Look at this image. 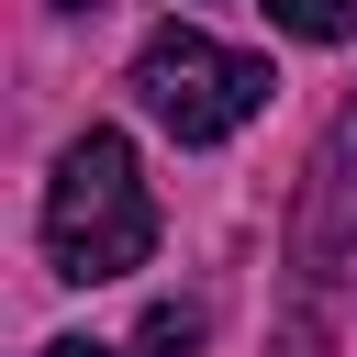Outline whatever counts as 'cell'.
I'll list each match as a JSON object with an SVG mask.
<instances>
[{
  "mask_svg": "<svg viewBox=\"0 0 357 357\" xmlns=\"http://www.w3.org/2000/svg\"><path fill=\"white\" fill-rule=\"evenodd\" d=\"M268 22L301 45H357V0H268Z\"/></svg>",
  "mask_w": 357,
  "mask_h": 357,
  "instance_id": "obj_4",
  "label": "cell"
},
{
  "mask_svg": "<svg viewBox=\"0 0 357 357\" xmlns=\"http://www.w3.org/2000/svg\"><path fill=\"white\" fill-rule=\"evenodd\" d=\"M268 357H335V335H324L312 312H279V335H268Z\"/></svg>",
  "mask_w": 357,
  "mask_h": 357,
  "instance_id": "obj_6",
  "label": "cell"
},
{
  "mask_svg": "<svg viewBox=\"0 0 357 357\" xmlns=\"http://www.w3.org/2000/svg\"><path fill=\"white\" fill-rule=\"evenodd\" d=\"M134 89H145V112L178 134V145H223L234 123H257L268 112V56H234V45H212V33H190V22H167V33H145V56H134Z\"/></svg>",
  "mask_w": 357,
  "mask_h": 357,
  "instance_id": "obj_2",
  "label": "cell"
},
{
  "mask_svg": "<svg viewBox=\"0 0 357 357\" xmlns=\"http://www.w3.org/2000/svg\"><path fill=\"white\" fill-rule=\"evenodd\" d=\"M145 245H156V201H145V178H134V145L112 134V123H89L67 156H56V178H45V257H56V279H123V268H145Z\"/></svg>",
  "mask_w": 357,
  "mask_h": 357,
  "instance_id": "obj_1",
  "label": "cell"
},
{
  "mask_svg": "<svg viewBox=\"0 0 357 357\" xmlns=\"http://www.w3.org/2000/svg\"><path fill=\"white\" fill-rule=\"evenodd\" d=\"M290 257H301V279H357V100L324 123V145H312V167H301Z\"/></svg>",
  "mask_w": 357,
  "mask_h": 357,
  "instance_id": "obj_3",
  "label": "cell"
},
{
  "mask_svg": "<svg viewBox=\"0 0 357 357\" xmlns=\"http://www.w3.org/2000/svg\"><path fill=\"white\" fill-rule=\"evenodd\" d=\"M56 11H100V0H56Z\"/></svg>",
  "mask_w": 357,
  "mask_h": 357,
  "instance_id": "obj_8",
  "label": "cell"
},
{
  "mask_svg": "<svg viewBox=\"0 0 357 357\" xmlns=\"http://www.w3.org/2000/svg\"><path fill=\"white\" fill-rule=\"evenodd\" d=\"M33 357H112V346H89V335H56V346H33Z\"/></svg>",
  "mask_w": 357,
  "mask_h": 357,
  "instance_id": "obj_7",
  "label": "cell"
},
{
  "mask_svg": "<svg viewBox=\"0 0 357 357\" xmlns=\"http://www.w3.org/2000/svg\"><path fill=\"white\" fill-rule=\"evenodd\" d=\"M190 346H201V301H156L134 335V357H190Z\"/></svg>",
  "mask_w": 357,
  "mask_h": 357,
  "instance_id": "obj_5",
  "label": "cell"
}]
</instances>
